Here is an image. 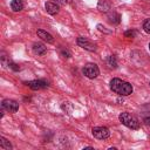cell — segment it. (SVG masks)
Returning <instances> with one entry per match:
<instances>
[{
  "instance_id": "obj_14",
  "label": "cell",
  "mask_w": 150,
  "mask_h": 150,
  "mask_svg": "<svg viewBox=\"0 0 150 150\" xmlns=\"http://www.w3.org/2000/svg\"><path fill=\"white\" fill-rule=\"evenodd\" d=\"M0 148L4 150H11L12 145H11L9 141H7L5 137H0Z\"/></svg>"
},
{
  "instance_id": "obj_22",
  "label": "cell",
  "mask_w": 150,
  "mask_h": 150,
  "mask_svg": "<svg viewBox=\"0 0 150 150\" xmlns=\"http://www.w3.org/2000/svg\"><path fill=\"white\" fill-rule=\"evenodd\" d=\"M144 122H145V124H150V116L145 117V118H144Z\"/></svg>"
},
{
  "instance_id": "obj_18",
  "label": "cell",
  "mask_w": 150,
  "mask_h": 150,
  "mask_svg": "<svg viewBox=\"0 0 150 150\" xmlns=\"http://www.w3.org/2000/svg\"><path fill=\"white\" fill-rule=\"evenodd\" d=\"M124 35H125L127 38H135V36L137 35V32L134 30V29H130V30H127V32L124 33Z\"/></svg>"
},
{
  "instance_id": "obj_7",
  "label": "cell",
  "mask_w": 150,
  "mask_h": 150,
  "mask_svg": "<svg viewBox=\"0 0 150 150\" xmlns=\"http://www.w3.org/2000/svg\"><path fill=\"white\" fill-rule=\"evenodd\" d=\"M26 84L33 89V90H40V89H45L47 88L49 84L46 80H33V81H29V82H26Z\"/></svg>"
},
{
  "instance_id": "obj_16",
  "label": "cell",
  "mask_w": 150,
  "mask_h": 150,
  "mask_svg": "<svg viewBox=\"0 0 150 150\" xmlns=\"http://www.w3.org/2000/svg\"><path fill=\"white\" fill-rule=\"evenodd\" d=\"M143 29H144L145 33L150 34V19L144 20V22H143Z\"/></svg>"
},
{
  "instance_id": "obj_20",
  "label": "cell",
  "mask_w": 150,
  "mask_h": 150,
  "mask_svg": "<svg viewBox=\"0 0 150 150\" xmlns=\"http://www.w3.org/2000/svg\"><path fill=\"white\" fill-rule=\"evenodd\" d=\"M56 2L57 4H60V5H69L70 2H71V0H56Z\"/></svg>"
},
{
  "instance_id": "obj_5",
  "label": "cell",
  "mask_w": 150,
  "mask_h": 150,
  "mask_svg": "<svg viewBox=\"0 0 150 150\" xmlns=\"http://www.w3.org/2000/svg\"><path fill=\"white\" fill-rule=\"evenodd\" d=\"M76 42H77V45H79L81 48H83V49H86V50H89V52H95V50H96V45H95L94 42H91L90 40H88L87 38L79 36L77 40H76Z\"/></svg>"
},
{
  "instance_id": "obj_17",
  "label": "cell",
  "mask_w": 150,
  "mask_h": 150,
  "mask_svg": "<svg viewBox=\"0 0 150 150\" xmlns=\"http://www.w3.org/2000/svg\"><path fill=\"white\" fill-rule=\"evenodd\" d=\"M60 53H61V56H63V57H66V59H68V57H70V52L68 50V49H64V48H61L60 49Z\"/></svg>"
},
{
  "instance_id": "obj_9",
  "label": "cell",
  "mask_w": 150,
  "mask_h": 150,
  "mask_svg": "<svg viewBox=\"0 0 150 150\" xmlns=\"http://www.w3.org/2000/svg\"><path fill=\"white\" fill-rule=\"evenodd\" d=\"M38 35H39V38H41L42 40H45V41H47V42H49V43H52L53 41H54V38H53V35L50 34V33H48V32H46V30H43V29H38Z\"/></svg>"
},
{
  "instance_id": "obj_19",
  "label": "cell",
  "mask_w": 150,
  "mask_h": 150,
  "mask_svg": "<svg viewBox=\"0 0 150 150\" xmlns=\"http://www.w3.org/2000/svg\"><path fill=\"white\" fill-rule=\"evenodd\" d=\"M97 29H98L100 32H104V33H107V34H110V33H111V30L105 29V27H104L103 25H101V23H98V25H97Z\"/></svg>"
},
{
  "instance_id": "obj_3",
  "label": "cell",
  "mask_w": 150,
  "mask_h": 150,
  "mask_svg": "<svg viewBox=\"0 0 150 150\" xmlns=\"http://www.w3.org/2000/svg\"><path fill=\"white\" fill-rule=\"evenodd\" d=\"M82 73L88 79H96L100 74V69L97 67L96 63H93V62H89V63H86L83 69H82Z\"/></svg>"
},
{
  "instance_id": "obj_24",
  "label": "cell",
  "mask_w": 150,
  "mask_h": 150,
  "mask_svg": "<svg viewBox=\"0 0 150 150\" xmlns=\"http://www.w3.org/2000/svg\"><path fill=\"white\" fill-rule=\"evenodd\" d=\"M149 84H150V83H149Z\"/></svg>"
},
{
  "instance_id": "obj_13",
  "label": "cell",
  "mask_w": 150,
  "mask_h": 150,
  "mask_svg": "<svg viewBox=\"0 0 150 150\" xmlns=\"http://www.w3.org/2000/svg\"><path fill=\"white\" fill-rule=\"evenodd\" d=\"M97 8H98L101 12H109V9H110V4H109L107 0H100L98 4H97Z\"/></svg>"
},
{
  "instance_id": "obj_2",
  "label": "cell",
  "mask_w": 150,
  "mask_h": 150,
  "mask_svg": "<svg viewBox=\"0 0 150 150\" xmlns=\"http://www.w3.org/2000/svg\"><path fill=\"white\" fill-rule=\"evenodd\" d=\"M118 118H120V122H121L123 125H125L127 128H129V129H138V128H139V122H138V120H137L135 116H132L131 114L127 112V111L122 112Z\"/></svg>"
},
{
  "instance_id": "obj_15",
  "label": "cell",
  "mask_w": 150,
  "mask_h": 150,
  "mask_svg": "<svg viewBox=\"0 0 150 150\" xmlns=\"http://www.w3.org/2000/svg\"><path fill=\"white\" fill-rule=\"evenodd\" d=\"M107 63L110 68H116L117 67V60L114 55H109L108 59H107Z\"/></svg>"
},
{
  "instance_id": "obj_1",
  "label": "cell",
  "mask_w": 150,
  "mask_h": 150,
  "mask_svg": "<svg viewBox=\"0 0 150 150\" xmlns=\"http://www.w3.org/2000/svg\"><path fill=\"white\" fill-rule=\"evenodd\" d=\"M109 84H110V89L120 96H128L132 93V86L129 82H125L121 79L115 77L110 81Z\"/></svg>"
},
{
  "instance_id": "obj_23",
  "label": "cell",
  "mask_w": 150,
  "mask_h": 150,
  "mask_svg": "<svg viewBox=\"0 0 150 150\" xmlns=\"http://www.w3.org/2000/svg\"><path fill=\"white\" fill-rule=\"evenodd\" d=\"M149 50H150V43H149Z\"/></svg>"
},
{
  "instance_id": "obj_12",
  "label": "cell",
  "mask_w": 150,
  "mask_h": 150,
  "mask_svg": "<svg viewBox=\"0 0 150 150\" xmlns=\"http://www.w3.org/2000/svg\"><path fill=\"white\" fill-rule=\"evenodd\" d=\"M108 19H109V21H110L111 23L117 25V23H120V21H121V15H120L118 13H116L115 11H112V12H110V13L108 14Z\"/></svg>"
},
{
  "instance_id": "obj_10",
  "label": "cell",
  "mask_w": 150,
  "mask_h": 150,
  "mask_svg": "<svg viewBox=\"0 0 150 150\" xmlns=\"http://www.w3.org/2000/svg\"><path fill=\"white\" fill-rule=\"evenodd\" d=\"M33 52L38 55H45L46 52H47V48L45 47L43 43H40V42H35L33 45Z\"/></svg>"
},
{
  "instance_id": "obj_21",
  "label": "cell",
  "mask_w": 150,
  "mask_h": 150,
  "mask_svg": "<svg viewBox=\"0 0 150 150\" xmlns=\"http://www.w3.org/2000/svg\"><path fill=\"white\" fill-rule=\"evenodd\" d=\"M9 67H11L13 70H19V69H20V68L18 67V64H15V63H11V64H9Z\"/></svg>"
},
{
  "instance_id": "obj_4",
  "label": "cell",
  "mask_w": 150,
  "mask_h": 150,
  "mask_svg": "<svg viewBox=\"0 0 150 150\" xmlns=\"http://www.w3.org/2000/svg\"><path fill=\"white\" fill-rule=\"evenodd\" d=\"M91 134L97 139H105L110 136V130L107 127H95L93 128Z\"/></svg>"
},
{
  "instance_id": "obj_6",
  "label": "cell",
  "mask_w": 150,
  "mask_h": 150,
  "mask_svg": "<svg viewBox=\"0 0 150 150\" xmlns=\"http://www.w3.org/2000/svg\"><path fill=\"white\" fill-rule=\"evenodd\" d=\"M2 109L7 110L8 112H16L19 109V103L15 100H11V98H5L1 103Z\"/></svg>"
},
{
  "instance_id": "obj_11",
  "label": "cell",
  "mask_w": 150,
  "mask_h": 150,
  "mask_svg": "<svg viewBox=\"0 0 150 150\" xmlns=\"http://www.w3.org/2000/svg\"><path fill=\"white\" fill-rule=\"evenodd\" d=\"M11 8L14 12H20L23 9V2L22 0H12L11 2Z\"/></svg>"
},
{
  "instance_id": "obj_8",
  "label": "cell",
  "mask_w": 150,
  "mask_h": 150,
  "mask_svg": "<svg viewBox=\"0 0 150 150\" xmlns=\"http://www.w3.org/2000/svg\"><path fill=\"white\" fill-rule=\"evenodd\" d=\"M45 8H46L47 13L50 14V15H55V14L59 13V6H57L55 2L47 1V2L45 4Z\"/></svg>"
}]
</instances>
